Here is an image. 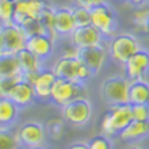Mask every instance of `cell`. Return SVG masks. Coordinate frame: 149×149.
I'll list each match as a JSON object with an SVG mask.
<instances>
[{
	"label": "cell",
	"instance_id": "cell-10",
	"mask_svg": "<svg viewBox=\"0 0 149 149\" xmlns=\"http://www.w3.org/2000/svg\"><path fill=\"white\" fill-rule=\"evenodd\" d=\"M0 26H1L3 39H4V52L17 54L25 49L28 33L25 32L22 26H19L15 22H10V24Z\"/></svg>",
	"mask_w": 149,
	"mask_h": 149
},
{
	"label": "cell",
	"instance_id": "cell-27",
	"mask_svg": "<svg viewBox=\"0 0 149 149\" xmlns=\"http://www.w3.org/2000/svg\"><path fill=\"white\" fill-rule=\"evenodd\" d=\"M72 14H74L77 26H85L91 24V10L84 8V7L72 6Z\"/></svg>",
	"mask_w": 149,
	"mask_h": 149
},
{
	"label": "cell",
	"instance_id": "cell-11",
	"mask_svg": "<svg viewBox=\"0 0 149 149\" xmlns=\"http://www.w3.org/2000/svg\"><path fill=\"white\" fill-rule=\"evenodd\" d=\"M124 67V75L130 81L143 79L149 72V50L141 47L131 56Z\"/></svg>",
	"mask_w": 149,
	"mask_h": 149
},
{
	"label": "cell",
	"instance_id": "cell-15",
	"mask_svg": "<svg viewBox=\"0 0 149 149\" xmlns=\"http://www.w3.org/2000/svg\"><path fill=\"white\" fill-rule=\"evenodd\" d=\"M104 39L106 38L100 33V31L96 29L92 24L85 25V26H77L74 29V32L71 33V36H70V40L77 46L78 49L89 47V46L103 45Z\"/></svg>",
	"mask_w": 149,
	"mask_h": 149
},
{
	"label": "cell",
	"instance_id": "cell-1",
	"mask_svg": "<svg viewBox=\"0 0 149 149\" xmlns=\"http://www.w3.org/2000/svg\"><path fill=\"white\" fill-rule=\"evenodd\" d=\"M106 47L111 61L117 65H124L134 53L141 49V43L134 33L121 32L107 39Z\"/></svg>",
	"mask_w": 149,
	"mask_h": 149
},
{
	"label": "cell",
	"instance_id": "cell-5",
	"mask_svg": "<svg viewBox=\"0 0 149 149\" xmlns=\"http://www.w3.org/2000/svg\"><path fill=\"white\" fill-rule=\"evenodd\" d=\"M131 81L125 75H114L106 78L100 84V97L104 103L111 104L128 103V92Z\"/></svg>",
	"mask_w": 149,
	"mask_h": 149
},
{
	"label": "cell",
	"instance_id": "cell-40",
	"mask_svg": "<svg viewBox=\"0 0 149 149\" xmlns=\"http://www.w3.org/2000/svg\"><path fill=\"white\" fill-rule=\"evenodd\" d=\"M148 31H149V19H148Z\"/></svg>",
	"mask_w": 149,
	"mask_h": 149
},
{
	"label": "cell",
	"instance_id": "cell-41",
	"mask_svg": "<svg viewBox=\"0 0 149 149\" xmlns=\"http://www.w3.org/2000/svg\"><path fill=\"white\" fill-rule=\"evenodd\" d=\"M146 104H148V107H149V100H148V103H146Z\"/></svg>",
	"mask_w": 149,
	"mask_h": 149
},
{
	"label": "cell",
	"instance_id": "cell-26",
	"mask_svg": "<svg viewBox=\"0 0 149 149\" xmlns=\"http://www.w3.org/2000/svg\"><path fill=\"white\" fill-rule=\"evenodd\" d=\"M22 78H24L22 74H18L15 77L0 78V97H8L11 89L14 88V85L17 84L18 81H21Z\"/></svg>",
	"mask_w": 149,
	"mask_h": 149
},
{
	"label": "cell",
	"instance_id": "cell-6",
	"mask_svg": "<svg viewBox=\"0 0 149 149\" xmlns=\"http://www.w3.org/2000/svg\"><path fill=\"white\" fill-rule=\"evenodd\" d=\"M91 24L100 31L106 39L114 36L118 26V18L114 8L104 1L91 10Z\"/></svg>",
	"mask_w": 149,
	"mask_h": 149
},
{
	"label": "cell",
	"instance_id": "cell-8",
	"mask_svg": "<svg viewBox=\"0 0 149 149\" xmlns=\"http://www.w3.org/2000/svg\"><path fill=\"white\" fill-rule=\"evenodd\" d=\"M15 135L21 146L32 149L45 145L47 139V131L45 125L39 121H25L17 128Z\"/></svg>",
	"mask_w": 149,
	"mask_h": 149
},
{
	"label": "cell",
	"instance_id": "cell-34",
	"mask_svg": "<svg viewBox=\"0 0 149 149\" xmlns=\"http://www.w3.org/2000/svg\"><path fill=\"white\" fill-rule=\"evenodd\" d=\"M128 3H130L131 6H143V4H149V0H128Z\"/></svg>",
	"mask_w": 149,
	"mask_h": 149
},
{
	"label": "cell",
	"instance_id": "cell-39",
	"mask_svg": "<svg viewBox=\"0 0 149 149\" xmlns=\"http://www.w3.org/2000/svg\"><path fill=\"white\" fill-rule=\"evenodd\" d=\"M117 1H120V3H125V1H128V0H117Z\"/></svg>",
	"mask_w": 149,
	"mask_h": 149
},
{
	"label": "cell",
	"instance_id": "cell-22",
	"mask_svg": "<svg viewBox=\"0 0 149 149\" xmlns=\"http://www.w3.org/2000/svg\"><path fill=\"white\" fill-rule=\"evenodd\" d=\"M21 72L19 68V61L17 54L8 52L0 53V78L6 77H15Z\"/></svg>",
	"mask_w": 149,
	"mask_h": 149
},
{
	"label": "cell",
	"instance_id": "cell-37",
	"mask_svg": "<svg viewBox=\"0 0 149 149\" xmlns=\"http://www.w3.org/2000/svg\"><path fill=\"white\" fill-rule=\"evenodd\" d=\"M32 149H49V148H46L45 145H43V146H38V148H32Z\"/></svg>",
	"mask_w": 149,
	"mask_h": 149
},
{
	"label": "cell",
	"instance_id": "cell-13",
	"mask_svg": "<svg viewBox=\"0 0 149 149\" xmlns=\"http://www.w3.org/2000/svg\"><path fill=\"white\" fill-rule=\"evenodd\" d=\"M78 57L93 74H97L104 67L106 61H107V57H109L107 47L103 43V45L78 49Z\"/></svg>",
	"mask_w": 149,
	"mask_h": 149
},
{
	"label": "cell",
	"instance_id": "cell-25",
	"mask_svg": "<svg viewBox=\"0 0 149 149\" xmlns=\"http://www.w3.org/2000/svg\"><path fill=\"white\" fill-rule=\"evenodd\" d=\"M17 146H19V143L15 132L8 127L0 125V149H15Z\"/></svg>",
	"mask_w": 149,
	"mask_h": 149
},
{
	"label": "cell",
	"instance_id": "cell-18",
	"mask_svg": "<svg viewBox=\"0 0 149 149\" xmlns=\"http://www.w3.org/2000/svg\"><path fill=\"white\" fill-rule=\"evenodd\" d=\"M17 57L19 61V68L21 72L25 79H28L29 82L32 81V78L38 74L42 68H45V61L36 57L33 53H31L28 49H24L19 53H17Z\"/></svg>",
	"mask_w": 149,
	"mask_h": 149
},
{
	"label": "cell",
	"instance_id": "cell-36",
	"mask_svg": "<svg viewBox=\"0 0 149 149\" xmlns=\"http://www.w3.org/2000/svg\"><path fill=\"white\" fill-rule=\"evenodd\" d=\"M128 149H142L141 146H136V145H134V146H130Z\"/></svg>",
	"mask_w": 149,
	"mask_h": 149
},
{
	"label": "cell",
	"instance_id": "cell-14",
	"mask_svg": "<svg viewBox=\"0 0 149 149\" xmlns=\"http://www.w3.org/2000/svg\"><path fill=\"white\" fill-rule=\"evenodd\" d=\"M54 32L60 39H67L71 36L74 29L77 28L75 19L72 14V7L68 6H58L54 7V19H53Z\"/></svg>",
	"mask_w": 149,
	"mask_h": 149
},
{
	"label": "cell",
	"instance_id": "cell-38",
	"mask_svg": "<svg viewBox=\"0 0 149 149\" xmlns=\"http://www.w3.org/2000/svg\"><path fill=\"white\" fill-rule=\"evenodd\" d=\"M15 149H29V148H25V146H21V145H19V146H17Z\"/></svg>",
	"mask_w": 149,
	"mask_h": 149
},
{
	"label": "cell",
	"instance_id": "cell-24",
	"mask_svg": "<svg viewBox=\"0 0 149 149\" xmlns=\"http://www.w3.org/2000/svg\"><path fill=\"white\" fill-rule=\"evenodd\" d=\"M17 0H0V25H6L14 22Z\"/></svg>",
	"mask_w": 149,
	"mask_h": 149
},
{
	"label": "cell",
	"instance_id": "cell-31",
	"mask_svg": "<svg viewBox=\"0 0 149 149\" xmlns=\"http://www.w3.org/2000/svg\"><path fill=\"white\" fill-rule=\"evenodd\" d=\"M58 56H61V57H78V47L70 40V38H68V42L65 45L61 46Z\"/></svg>",
	"mask_w": 149,
	"mask_h": 149
},
{
	"label": "cell",
	"instance_id": "cell-35",
	"mask_svg": "<svg viewBox=\"0 0 149 149\" xmlns=\"http://www.w3.org/2000/svg\"><path fill=\"white\" fill-rule=\"evenodd\" d=\"M4 52V39H3V32H1V26H0V53Z\"/></svg>",
	"mask_w": 149,
	"mask_h": 149
},
{
	"label": "cell",
	"instance_id": "cell-12",
	"mask_svg": "<svg viewBox=\"0 0 149 149\" xmlns=\"http://www.w3.org/2000/svg\"><path fill=\"white\" fill-rule=\"evenodd\" d=\"M56 45H57V39L50 36L49 33H35L28 36L25 49H28L36 57L46 63V60L56 50Z\"/></svg>",
	"mask_w": 149,
	"mask_h": 149
},
{
	"label": "cell",
	"instance_id": "cell-28",
	"mask_svg": "<svg viewBox=\"0 0 149 149\" xmlns=\"http://www.w3.org/2000/svg\"><path fill=\"white\" fill-rule=\"evenodd\" d=\"M63 117L61 118H50L47 120V127H46V131H47V135L50 136L52 139H58L61 134H63Z\"/></svg>",
	"mask_w": 149,
	"mask_h": 149
},
{
	"label": "cell",
	"instance_id": "cell-21",
	"mask_svg": "<svg viewBox=\"0 0 149 149\" xmlns=\"http://www.w3.org/2000/svg\"><path fill=\"white\" fill-rule=\"evenodd\" d=\"M19 110L21 107L14 103L10 97H0V125L10 127L14 124L18 118Z\"/></svg>",
	"mask_w": 149,
	"mask_h": 149
},
{
	"label": "cell",
	"instance_id": "cell-17",
	"mask_svg": "<svg viewBox=\"0 0 149 149\" xmlns=\"http://www.w3.org/2000/svg\"><path fill=\"white\" fill-rule=\"evenodd\" d=\"M8 97L13 100L15 104H18L19 107H28L36 102V95H35V91H33L32 84L22 78L21 81H18L17 84L14 85V88L11 89Z\"/></svg>",
	"mask_w": 149,
	"mask_h": 149
},
{
	"label": "cell",
	"instance_id": "cell-16",
	"mask_svg": "<svg viewBox=\"0 0 149 149\" xmlns=\"http://www.w3.org/2000/svg\"><path fill=\"white\" fill-rule=\"evenodd\" d=\"M56 75L52 71V68H42L40 71L32 78L31 84L36 95V100L39 102H50V93H52L53 84L56 81Z\"/></svg>",
	"mask_w": 149,
	"mask_h": 149
},
{
	"label": "cell",
	"instance_id": "cell-30",
	"mask_svg": "<svg viewBox=\"0 0 149 149\" xmlns=\"http://www.w3.org/2000/svg\"><path fill=\"white\" fill-rule=\"evenodd\" d=\"M132 120L136 121H149V107L148 104H131Z\"/></svg>",
	"mask_w": 149,
	"mask_h": 149
},
{
	"label": "cell",
	"instance_id": "cell-20",
	"mask_svg": "<svg viewBox=\"0 0 149 149\" xmlns=\"http://www.w3.org/2000/svg\"><path fill=\"white\" fill-rule=\"evenodd\" d=\"M149 100V81L136 79L131 81L128 92V103L130 104H146Z\"/></svg>",
	"mask_w": 149,
	"mask_h": 149
},
{
	"label": "cell",
	"instance_id": "cell-7",
	"mask_svg": "<svg viewBox=\"0 0 149 149\" xmlns=\"http://www.w3.org/2000/svg\"><path fill=\"white\" fill-rule=\"evenodd\" d=\"M93 114V106L89 97L75 99L61 107V117L65 123L74 127H84L91 121Z\"/></svg>",
	"mask_w": 149,
	"mask_h": 149
},
{
	"label": "cell",
	"instance_id": "cell-19",
	"mask_svg": "<svg viewBox=\"0 0 149 149\" xmlns=\"http://www.w3.org/2000/svg\"><path fill=\"white\" fill-rule=\"evenodd\" d=\"M149 135V121H136L132 120L125 128H124L118 136L125 142H135L139 139H143Z\"/></svg>",
	"mask_w": 149,
	"mask_h": 149
},
{
	"label": "cell",
	"instance_id": "cell-9",
	"mask_svg": "<svg viewBox=\"0 0 149 149\" xmlns=\"http://www.w3.org/2000/svg\"><path fill=\"white\" fill-rule=\"evenodd\" d=\"M50 3L47 0H17L14 22L25 28L33 21H38L46 7Z\"/></svg>",
	"mask_w": 149,
	"mask_h": 149
},
{
	"label": "cell",
	"instance_id": "cell-2",
	"mask_svg": "<svg viewBox=\"0 0 149 149\" xmlns=\"http://www.w3.org/2000/svg\"><path fill=\"white\" fill-rule=\"evenodd\" d=\"M52 71L57 78H64L74 82L86 84L95 74L79 60V57H61L58 56L52 64Z\"/></svg>",
	"mask_w": 149,
	"mask_h": 149
},
{
	"label": "cell",
	"instance_id": "cell-23",
	"mask_svg": "<svg viewBox=\"0 0 149 149\" xmlns=\"http://www.w3.org/2000/svg\"><path fill=\"white\" fill-rule=\"evenodd\" d=\"M148 19H149V4L136 6L131 13V22L134 31L138 33H149L148 31Z\"/></svg>",
	"mask_w": 149,
	"mask_h": 149
},
{
	"label": "cell",
	"instance_id": "cell-32",
	"mask_svg": "<svg viewBox=\"0 0 149 149\" xmlns=\"http://www.w3.org/2000/svg\"><path fill=\"white\" fill-rule=\"evenodd\" d=\"M106 0H71L72 6H77V7H84V8H88V10H92L93 7L99 6L104 3Z\"/></svg>",
	"mask_w": 149,
	"mask_h": 149
},
{
	"label": "cell",
	"instance_id": "cell-29",
	"mask_svg": "<svg viewBox=\"0 0 149 149\" xmlns=\"http://www.w3.org/2000/svg\"><path fill=\"white\" fill-rule=\"evenodd\" d=\"M88 146L89 149H113V142L109 136L100 134L91 138L88 141Z\"/></svg>",
	"mask_w": 149,
	"mask_h": 149
},
{
	"label": "cell",
	"instance_id": "cell-3",
	"mask_svg": "<svg viewBox=\"0 0 149 149\" xmlns=\"http://www.w3.org/2000/svg\"><path fill=\"white\" fill-rule=\"evenodd\" d=\"M131 121H132V110L130 103L111 104L109 106V110L102 117L100 132L111 138L114 135H118Z\"/></svg>",
	"mask_w": 149,
	"mask_h": 149
},
{
	"label": "cell",
	"instance_id": "cell-33",
	"mask_svg": "<svg viewBox=\"0 0 149 149\" xmlns=\"http://www.w3.org/2000/svg\"><path fill=\"white\" fill-rule=\"evenodd\" d=\"M65 149H89V146H88V142H74L68 145Z\"/></svg>",
	"mask_w": 149,
	"mask_h": 149
},
{
	"label": "cell",
	"instance_id": "cell-4",
	"mask_svg": "<svg viewBox=\"0 0 149 149\" xmlns=\"http://www.w3.org/2000/svg\"><path fill=\"white\" fill-rule=\"evenodd\" d=\"M89 97L86 85L81 82L68 81L64 78H56L50 93V102L57 107H64L65 104L75 99H84Z\"/></svg>",
	"mask_w": 149,
	"mask_h": 149
}]
</instances>
